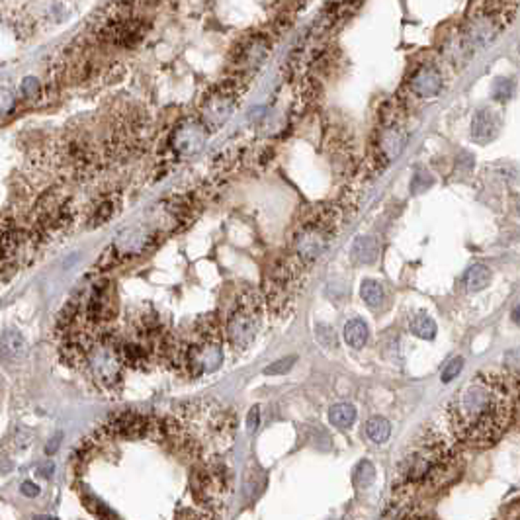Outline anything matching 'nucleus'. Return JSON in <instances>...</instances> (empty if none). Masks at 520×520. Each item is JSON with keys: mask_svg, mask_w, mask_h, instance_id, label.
Masks as SVG:
<instances>
[{"mask_svg": "<svg viewBox=\"0 0 520 520\" xmlns=\"http://www.w3.org/2000/svg\"><path fill=\"white\" fill-rule=\"evenodd\" d=\"M510 397L503 381L493 374H479L458 391L448 421L458 440L469 446L493 444L510 421Z\"/></svg>", "mask_w": 520, "mask_h": 520, "instance_id": "f257e3e1", "label": "nucleus"}, {"mask_svg": "<svg viewBox=\"0 0 520 520\" xmlns=\"http://www.w3.org/2000/svg\"><path fill=\"white\" fill-rule=\"evenodd\" d=\"M456 452L450 440L434 431L421 433L411 444L397 466V489L436 487L454 471Z\"/></svg>", "mask_w": 520, "mask_h": 520, "instance_id": "f03ea898", "label": "nucleus"}, {"mask_svg": "<svg viewBox=\"0 0 520 520\" xmlns=\"http://www.w3.org/2000/svg\"><path fill=\"white\" fill-rule=\"evenodd\" d=\"M343 209L336 206L313 207L295 227L292 239V262L297 270H305L325 254L340 231Z\"/></svg>", "mask_w": 520, "mask_h": 520, "instance_id": "7ed1b4c3", "label": "nucleus"}, {"mask_svg": "<svg viewBox=\"0 0 520 520\" xmlns=\"http://www.w3.org/2000/svg\"><path fill=\"white\" fill-rule=\"evenodd\" d=\"M176 366L190 376H204L214 372L223 362V340L219 321L214 317H204L186 333L176 345L171 347Z\"/></svg>", "mask_w": 520, "mask_h": 520, "instance_id": "20e7f679", "label": "nucleus"}, {"mask_svg": "<svg viewBox=\"0 0 520 520\" xmlns=\"http://www.w3.org/2000/svg\"><path fill=\"white\" fill-rule=\"evenodd\" d=\"M262 317H264V300L259 293L245 292L239 295L235 305L229 311L225 327L229 345L237 352H245L259 335Z\"/></svg>", "mask_w": 520, "mask_h": 520, "instance_id": "39448f33", "label": "nucleus"}, {"mask_svg": "<svg viewBox=\"0 0 520 520\" xmlns=\"http://www.w3.org/2000/svg\"><path fill=\"white\" fill-rule=\"evenodd\" d=\"M196 479H198L196 491L200 493V499L209 505L221 503L231 489V471L214 458H209L200 466Z\"/></svg>", "mask_w": 520, "mask_h": 520, "instance_id": "423d86ee", "label": "nucleus"}, {"mask_svg": "<svg viewBox=\"0 0 520 520\" xmlns=\"http://www.w3.org/2000/svg\"><path fill=\"white\" fill-rule=\"evenodd\" d=\"M505 24H507V16L505 12L497 8H489L483 14H477L464 32V47L471 53L476 49L487 47L489 44L495 42V37L505 28Z\"/></svg>", "mask_w": 520, "mask_h": 520, "instance_id": "0eeeda50", "label": "nucleus"}, {"mask_svg": "<svg viewBox=\"0 0 520 520\" xmlns=\"http://www.w3.org/2000/svg\"><path fill=\"white\" fill-rule=\"evenodd\" d=\"M159 423L135 411H121L110 417L106 424L98 431L100 436H121V438H143L147 434L157 433Z\"/></svg>", "mask_w": 520, "mask_h": 520, "instance_id": "6e6552de", "label": "nucleus"}, {"mask_svg": "<svg viewBox=\"0 0 520 520\" xmlns=\"http://www.w3.org/2000/svg\"><path fill=\"white\" fill-rule=\"evenodd\" d=\"M237 102L239 90L231 83L221 85L216 92H211L202 106V121L206 123L207 130H216L219 125H223L233 114V110L237 108Z\"/></svg>", "mask_w": 520, "mask_h": 520, "instance_id": "1a4fd4ad", "label": "nucleus"}, {"mask_svg": "<svg viewBox=\"0 0 520 520\" xmlns=\"http://www.w3.org/2000/svg\"><path fill=\"white\" fill-rule=\"evenodd\" d=\"M114 315V304H112V290H110L108 282L96 284L90 295L85 302V317H87L88 325L98 329V325L110 321V317Z\"/></svg>", "mask_w": 520, "mask_h": 520, "instance_id": "9d476101", "label": "nucleus"}, {"mask_svg": "<svg viewBox=\"0 0 520 520\" xmlns=\"http://www.w3.org/2000/svg\"><path fill=\"white\" fill-rule=\"evenodd\" d=\"M206 123L198 121H186L178 125L173 133V149L180 155H194L200 147L206 143Z\"/></svg>", "mask_w": 520, "mask_h": 520, "instance_id": "9b49d317", "label": "nucleus"}, {"mask_svg": "<svg viewBox=\"0 0 520 520\" xmlns=\"http://www.w3.org/2000/svg\"><path fill=\"white\" fill-rule=\"evenodd\" d=\"M407 143V133L403 128L390 123L385 130L379 133L378 139V159L381 164H390L399 157Z\"/></svg>", "mask_w": 520, "mask_h": 520, "instance_id": "f8f14e48", "label": "nucleus"}, {"mask_svg": "<svg viewBox=\"0 0 520 520\" xmlns=\"http://www.w3.org/2000/svg\"><path fill=\"white\" fill-rule=\"evenodd\" d=\"M501 130V121L499 116L491 108L477 110L476 116L471 119V137L477 143H489L493 141L499 135Z\"/></svg>", "mask_w": 520, "mask_h": 520, "instance_id": "ddd939ff", "label": "nucleus"}, {"mask_svg": "<svg viewBox=\"0 0 520 520\" xmlns=\"http://www.w3.org/2000/svg\"><path fill=\"white\" fill-rule=\"evenodd\" d=\"M411 90L421 98L436 96L442 90V75L434 67H423L413 75Z\"/></svg>", "mask_w": 520, "mask_h": 520, "instance_id": "4468645a", "label": "nucleus"}, {"mask_svg": "<svg viewBox=\"0 0 520 520\" xmlns=\"http://www.w3.org/2000/svg\"><path fill=\"white\" fill-rule=\"evenodd\" d=\"M378 241L374 237H368V235L356 237L352 247H350V257L356 264H372L374 260L378 259Z\"/></svg>", "mask_w": 520, "mask_h": 520, "instance_id": "2eb2a0df", "label": "nucleus"}, {"mask_svg": "<svg viewBox=\"0 0 520 520\" xmlns=\"http://www.w3.org/2000/svg\"><path fill=\"white\" fill-rule=\"evenodd\" d=\"M26 350H28L26 338L18 331H4V335H2V358L4 360L16 362V360L26 356Z\"/></svg>", "mask_w": 520, "mask_h": 520, "instance_id": "dca6fc26", "label": "nucleus"}, {"mask_svg": "<svg viewBox=\"0 0 520 520\" xmlns=\"http://www.w3.org/2000/svg\"><path fill=\"white\" fill-rule=\"evenodd\" d=\"M489 282H491V270L483 264H474L464 276V286L467 292H481L483 288H487Z\"/></svg>", "mask_w": 520, "mask_h": 520, "instance_id": "f3484780", "label": "nucleus"}, {"mask_svg": "<svg viewBox=\"0 0 520 520\" xmlns=\"http://www.w3.org/2000/svg\"><path fill=\"white\" fill-rule=\"evenodd\" d=\"M329 421L336 428H350L356 421V409L348 403H336L329 409Z\"/></svg>", "mask_w": 520, "mask_h": 520, "instance_id": "a211bd4d", "label": "nucleus"}, {"mask_svg": "<svg viewBox=\"0 0 520 520\" xmlns=\"http://www.w3.org/2000/svg\"><path fill=\"white\" fill-rule=\"evenodd\" d=\"M368 325L362 321V319H352V321H348L347 327H345V340H347L348 345L352 348H364L366 345V340H368Z\"/></svg>", "mask_w": 520, "mask_h": 520, "instance_id": "6ab92c4d", "label": "nucleus"}, {"mask_svg": "<svg viewBox=\"0 0 520 520\" xmlns=\"http://www.w3.org/2000/svg\"><path fill=\"white\" fill-rule=\"evenodd\" d=\"M391 434L390 421H385L383 417H372L366 423V436L374 444H383Z\"/></svg>", "mask_w": 520, "mask_h": 520, "instance_id": "aec40b11", "label": "nucleus"}, {"mask_svg": "<svg viewBox=\"0 0 520 520\" xmlns=\"http://www.w3.org/2000/svg\"><path fill=\"white\" fill-rule=\"evenodd\" d=\"M409 329L415 336L424 338V340H433L436 336V323L426 313H417L409 323Z\"/></svg>", "mask_w": 520, "mask_h": 520, "instance_id": "412c9836", "label": "nucleus"}, {"mask_svg": "<svg viewBox=\"0 0 520 520\" xmlns=\"http://www.w3.org/2000/svg\"><path fill=\"white\" fill-rule=\"evenodd\" d=\"M360 295L362 300L370 305V307H379L385 300V292H383V286L376 280H364L362 282V288H360Z\"/></svg>", "mask_w": 520, "mask_h": 520, "instance_id": "4be33fe9", "label": "nucleus"}, {"mask_svg": "<svg viewBox=\"0 0 520 520\" xmlns=\"http://www.w3.org/2000/svg\"><path fill=\"white\" fill-rule=\"evenodd\" d=\"M376 479V467L370 460H362L354 469V485L358 489H366L374 483Z\"/></svg>", "mask_w": 520, "mask_h": 520, "instance_id": "5701e85b", "label": "nucleus"}, {"mask_svg": "<svg viewBox=\"0 0 520 520\" xmlns=\"http://www.w3.org/2000/svg\"><path fill=\"white\" fill-rule=\"evenodd\" d=\"M491 96L497 102H509L510 98L514 96V83L507 78V76H499L497 80L493 83V88H491Z\"/></svg>", "mask_w": 520, "mask_h": 520, "instance_id": "b1692460", "label": "nucleus"}, {"mask_svg": "<svg viewBox=\"0 0 520 520\" xmlns=\"http://www.w3.org/2000/svg\"><path fill=\"white\" fill-rule=\"evenodd\" d=\"M315 333H317V340L323 345L325 348H336V336L335 331L331 327L327 325H317L315 327Z\"/></svg>", "mask_w": 520, "mask_h": 520, "instance_id": "393cba45", "label": "nucleus"}, {"mask_svg": "<svg viewBox=\"0 0 520 520\" xmlns=\"http://www.w3.org/2000/svg\"><path fill=\"white\" fill-rule=\"evenodd\" d=\"M431 184H433V176L424 173V171H417L411 182V192L413 194H421L426 188H431Z\"/></svg>", "mask_w": 520, "mask_h": 520, "instance_id": "a878e982", "label": "nucleus"}, {"mask_svg": "<svg viewBox=\"0 0 520 520\" xmlns=\"http://www.w3.org/2000/svg\"><path fill=\"white\" fill-rule=\"evenodd\" d=\"M293 364H295V356H286L282 360H276V362H272L268 368L264 370V374L266 376H278V374H286L288 370L292 368Z\"/></svg>", "mask_w": 520, "mask_h": 520, "instance_id": "bb28decb", "label": "nucleus"}, {"mask_svg": "<svg viewBox=\"0 0 520 520\" xmlns=\"http://www.w3.org/2000/svg\"><path fill=\"white\" fill-rule=\"evenodd\" d=\"M112 216H114V204H112V202H104V204L94 211V217H92L94 227H100L102 223H106Z\"/></svg>", "mask_w": 520, "mask_h": 520, "instance_id": "cd10ccee", "label": "nucleus"}, {"mask_svg": "<svg viewBox=\"0 0 520 520\" xmlns=\"http://www.w3.org/2000/svg\"><path fill=\"white\" fill-rule=\"evenodd\" d=\"M462 368H464V358H454V360H450L448 362V366L444 368V372H442V381L444 383H450L452 379L462 372Z\"/></svg>", "mask_w": 520, "mask_h": 520, "instance_id": "c85d7f7f", "label": "nucleus"}, {"mask_svg": "<svg viewBox=\"0 0 520 520\" xmlns=\"http://www.w3.org/2000/svg\"><path fill=\"white\" fill-rule=\"evenodd\" d=\"M20 90H22V94L26 98H35L42 90V85H40V80L35 76H26L22 85H20Z\"/></svg>", "mask_w": 520, "mask_h": 520, "instance_id": "c756f323", "label": "nucleus"}, {"mask_svg": "<svg viewBox=\"0 0 520 520\" xmlns=\"http://www.w3.org/2000/svg\"><path fill=\"white\" fill-rule=\"evenodd\" d=\"M259 421H260V407L259 405H254L252 409L247 415V428H249L250 433H254L257 428H259Z\"/></svg>", "mask_w": 520, "mask_h": 520, "instance_id": "7c9ffc66", "label": "nucleus"}, {"mask_svg": "<svg viewBox=\"0 0 520 520\" xmlns=\"http://www.w3.org/2000/svg\"><path fill=\"white\" fill-rule=\"evenodd\" d=\"M20 491H22L24 497H37L40 495V487L35 483H32V481H24Z\"/></svg>", "mask_w": 520, "mask_h": 520, "instance_id": "2f4dec72", "label": "nucleus"}, {"mask_svg": "<svg viewBox=\"0 0 520 520\" xmlns=\"http://www.w3.org/2000/svg\"><path fill=\"white\" fill-rule=\"evenodd\" d=\"M61 438H63L61 434H55L53 438L49 440V446H45V454H53L55 450L59 448V442H61Z\"/></svg>", "mask_w": 520, "mask_h": 520, "instance_id": "473e14b6", "label": "nucleus"}, {"mask_svg": "<svg viewBox=\"0 0 520 520\" xmlns=\"http://www.w3.org/2000/svg\"><path fill=\"white\" fill-rule=\"evenodd\" d=\"M512 321H514L517 325H520V305L519 307H514V311H512Z\"/></svg>", "mask_w": 520, "mask_h": 520, "instance_id": "72a5a7b5", "label": "nucleus"}, {"mask_svg": "<svg viewBox=\"0 0 520 520\" xmlns=\"http://www.w3.org/2000/svg\"><path fill=\"white\" fill-rule=\"evenodd\" d=\"M44 477H49L51 474H53V464H47V469H44Z\"/></svg>", "mask_w": 520, "mask_h": 520, "instance_id": "f704fd0d", "label": "nucleus"}, {"mask_svg": "<svg viewBox=\"0 0 520 520\" xmlns=\"http://www.w3.org/2000/svg\"><path fill=\"white\" fill-rule=\"evenodd\" d=\"M514 207H517V214H519V216H520V198H519V200H517V206H514Z\"/></svg>", "mask_w": 520, "mask_h": 520, "instance_id": "c9c22d12", "label": "nucleus"}, {"mask_svg": "<svg viewBox=\"0 0 520 520\" xmlns=\"http://www.w3.org/2000/svg\"><path fill=\"white\" fill-rule=\"evenodd\" d=\"M519 51H520V44H519Z\"/></svg>", "mask_w": 520, "mask_h": 520, "instance_id": "e433bc0d", "label": "nucleus"}]
</instances>
